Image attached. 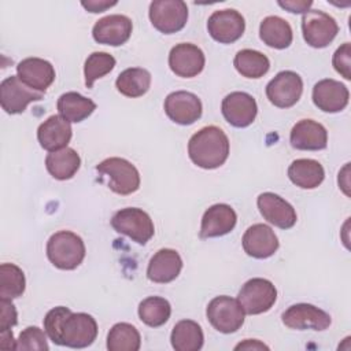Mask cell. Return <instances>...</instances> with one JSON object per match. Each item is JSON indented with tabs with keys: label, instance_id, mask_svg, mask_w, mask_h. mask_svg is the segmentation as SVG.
<instances>
[{
	"label": "cell",
	"instance_id": "cell-10",
	"mask_svg": "<svg viewBox=\"0 0 351 351\" xmlns=\"http://www.w3.org/2000/svg\"><path fill=\"white\" fill-rule=\"evenodd\" d=\"M303 93L302 77L291 70L276 74L266 85V96L269 101L278 108H289L295 106Z\"/></svg>",
	"mask_w": 351,
	"mask_h": 351
},
{
	"label": "cell",
	"instance_id": "cell-11",
	"mask_svg": "<svg viewBox=\"0 0 351 351\" xmlns=\"http://www.w3.org/2000/svg\"><path fill=\"white\" fill-rule=\"evenodd\" d=\"M44 93L25 85L18 75H10L0 84V104L7 114H21L32 101H38Z\"/></svg>",
	"mask_w": 351,
	"mask_h": 351
},
{
	"label": "cell",
	"instance_id": "cell-42",
	"mask_svg": "<svg viewBox=\"0 0 351 351\" xmlns=\"http://www.w3.org/2000/svg\"><path fill=\"white\" fill-rule=\"evenodd\" d=\"M15 347H16V340L14 339L11 329L0 330V348L15 350Z\"/></svg>",
	"mask_w": 351,
	"mask_h": 351
},
{
	"label": "cell",
	"instance_id": "cell-39",
	"mask_svg": "<svg viewBox=\"0 0 351 351\" xmlns=\"http://www.w3.org/2000/svg\"><path fill=\"white\" fill-rule=\"evenodd\" d=\"M18 322V313L11 299L0 298V330H8Z\"/></svg>",
	"mask_w": 351,
	"mask_h": 351
},
{
	"label": "cell",
	"instance_id": "cell-2",
	"mask_svg": "<svg viewBox=\"0 0 351 351\" xmlns=\"http://www.w3.org/2000/svg\"><path fill=\"white\" fill-rule=\"evenodd\" d=\"M188 155L202 169H217L229 156V138L221 128L204 126L189 138Z\"/></svg>",
	"mask_w": 351,
	"mask_h": 351
},
{
	"label": "cell",
	"instance_id": "cell-35",
	"mask_svg": "<svg viewBox=\"0 0 351 351\" xmlns=\"http://www.w3.org/2000/svg\"><path fill=\"white\" fill-rule=\"evenodd\" d=\"M26 288L25 273L14 263H1L0 266V298L15 299L22 296Z\"/></svg>",
	"mask_w": 351,
	"mask_h": 351
},
{
	"label": "cell",
	"instance_id": "cell-27",
	"mask_svg": "<svg viewBox=\"0 0 351 351\" xmlns=\"http://www.w3.org/2000/svg\"><path fill=\"white\" fill-rule=\"evenodd\" d=\"M259 37L270 48L285 49L291 45L293 33L291 25L285 19L277 15H269L261 22Z\"/></svg>",
	"mask_w": 351,
	"mask_h": 351
},
{
	"label": "cell",
	"instance_id": "cell-9",
	"mask_svg": "<svg viewBox=\"0 0 351 351\" xmlns=\"http://www.w3.org/2000/svg\"><path fill=\"white\" fill-rule=\"evenodd\" d=\"M302 32L304 41L313 48L328 47L339 33L337 22L321 10H308L302 18Z\"/></svg>",
	"mask_w": 351,
	"mask_h": 351
},
{
	"label": "cell",
	"instance_id": "cell-34",
	"mask_svg": "<svg viewBox=\"0 0 351 351\" xmlns=\"http://www.w3.org/2000/svg\"><path fill=\"white\" fill-rule=\"evenodd\" d=\"M171 314V306L167 299L160 296H148L138 304V317L141 322L151 328L165 325Z\"/></svg>",
	"mask_w": 351,
	"mask_h": 351
},
{
	"label": "cell",
	"instance_id": "cell-37",
	"mask_svg": "<svg viewBox=\"0 0 351 351\" xmlns=\"http://www.w3.org/2000/svg\"><path fill=\"white\" fill-rule=\"evenodd\" d=\"M15 350H18V351H30V350L48 351L49 346L47 341L45 330L40 329L38 326L25 328L19 333V337L16 339Z\"/></svg>",
	"mask_w": 351,
	"mask_h": 351
},
{
	"label": "cell",
	"instance_id": "cell-38",
	"mask_svg": "<svg viewBox=\"0 0 351 351\" xmlns=\"http://www.w3.org/2000/svg\"><path fill=\"white\" fill-rule=\"evenodd\" d=\"M332 64L341 77H344L346 80H351V44L350 43H344L335 51L332 58Z\"/></svg>",
	"mask_w": 351,
	"mask_h": 351
},
{
	"label": "cell",
	"instance_id": "cell-14",
	"mask_svg": "<svg viewBox=\"0 0 351 351\" xmlns=\"http://www.w3.org/2000/svg\"><path fill=\"white\" fill-rule=\"evenodd\" d=\"M165 112L166 115L178 125H192L195 123L203 112V106L200 99L186 90H176L166 96L165 99Z\"/></svg>",
	"mask_w": 351,
	"mask_h": 351
},
{
	"label": "cell",
	"instance_id": "cell-36",
	"mask_svg": "<svg viewBox=\"0 0 351 351\" xmlns=\"http://www.w3.org/2000/svg\"><path fill=\"white\" fill-rule=\"evenodd\" d=\"M115 58L107 52H92L84 64L86 88H92L95 81L108 74L115 67Z\"/></svg>",
	"mask_w": 351,
	"mask_h": 351
},
{
	"label": "cell",
	"instance_id": "cell-33",
	"mask_svg": "<svg viewBox=\"0 0 351 351\" xmlns=\"http://www.w3.org/2000/svg\"><path fill=\"white\" fill-rule=\"evenodd\" d=\"M141 346V336L136 326L128 322L115 324L107 335L108 351H137Z\"/></svg>",
	"mask_w": 351,
	"mask_h": 351
},
{
	"label": "cell",
	"instance_id": "cell-5",
	"mask_svg": "<svg viewBox=\"0 0 351 351\" xmlns=\"http://www.w3.org/2000/svg\"><path fill=\"white\" fill-rule=\"evenodd\" d=\"M111 226L117 233L125 234L141 245L147 244L155 233L151 217L137 207H126L117 211L111 218Z\"/></svg>",
	"mask_w": 351,
	"mask_h": 351
},
{
	"label": "cell",
	"instance_id": "cell-20",
	"mask_svg": "<svg viewBox=\"0 0 351 351\" xmlns=\"http://www.w3.org/2000/svg\"><path fill=\"white\" fill-rule=\"evenodd\" d=\"M16 75L29 88L45 93L47 88L55 81L53 66L41 58H26L16 66Z\"/></svg>",
	"mask_w": 351,
	"mask_h": 351
},
{
	"label": "cell",
	"instance_id": "cell-15",
	"mask_svg": "<svg viewBox=\"0 0 351 351\" xmlns=\"http://www.w3.org/2000/svg\"><path fill=\"white\" fill-rule=\"evenodd\" d=\"M133 30L132 19L126 15L111 14L100 18L92 29L93 40L99 44L118 47L125 44Z\"/></svg>",
	"mask_w": 351,
	"mask_h": 351
},
{
	"label": "cell",
	"instance_id": "cell-12",
	"mask_svg": "<svg viewBox=\"0 0 351 351\" xmlns=\"http://www.w3.org/2000/svg\"><path fill=\"white\" fill-rule=\"evenodd\" d=\"M244 29V16L233 8L214 11L207 21L210 36L221 44H232L237 41L243 36Z\"/></svg>",
	"mask_w": 351,
	"mask_h": 351
},
{
	"label": "cell",
	"instance_id": "cell-6",
	"mask_svg": "<svg viewBox=\"0 0 351 351\" xmlns=\"http://www.w3.org/2000/svg\"><path fill=\"white\" fill-rule=\"evenodd\" d=\"M206 315L211 326L221 333H234L243 326L245 318V313L239 300L226 295L210 300Z\"/></svg>",
	"mask_w": 351,
	"mask_h": 351
},
{
	"label": "cell",
	"instance_id": "cell-16",
	"mask_svg": "<svg viewBox=\"0 0 351 351\" xmlns=\"http://www.w3.org/2000/svg\"><path fill=\"white\" fill-rule=\"evenodd\" d=\"M206 58L203 51L191 43H180L170 49L169 66L170 70L182 78H192L204 69Z\"/></svg>",
	"mask_w": 351,
	"mask_h": 351
},
{
	"label": "cell",
	"instance_id": "cell-22",
	"mask_svg": "<svg viewBox=\"0 0 351 351\" xmlns=\"http://www.w3.org/2000/svg\"><path fill=\"white\" fill-rule=\"evenodd\" d=\"M237 222L236 211L225 203L213 204L208 207L203 217L200 225V237L210 239V237H219L228 234L233 230Z\"/></svg>",
	"mask_w": 351,
	"mask_h": 351
},
{
	"label": "cell",
	"instance_id": "cell-23",
	"mask_svg": "<svg viewBox=\"0 0 351 351\" xmlns=\"http://www.w3.org/2000/svg\"><path fill=\"white\" fill-rule=\"evenodd\" d=\"M291 145L302 151H319L328 145V132L324 125L313 119L296 122L289 134Z\"/></svg>",
	"mask_w": 351,
	"mask_h": 351
},
{
	"label": "cell",
	"instance_id": "cell-13",
	"mask_svg": "<svg viewBox=\"0 0 351 351\" xmlns=\"http://www.w3.org/2000/svg\"><path fill=\"white\" fill-rule=\"evenodd\" d=\"M282 324L291 329L298 330H325L330 326V315L308 303H296L289 306L281 315Z\"/></svg>",
	"mask_w": 351,
	"mask_h": 351
},
{
	"label": "cell",
	"instance_id": "cell-28",
	"mask_svg": "<svg viewBox=\"0 0 351 351\" xmlns=\"http://www.w3.org/2000/svg\"><path fill=\"white\" fill-rule=\"evenodd\" d=\"M56 107L60 117L69 122L78 123L96 110V103L78 92H66L59 96Z\"/></svg>",
	"mask_w": 351,
	"mask_h": 351
},
{
	"label": "cell",
	"instance_id": "cell-19",
	"mask_svg": "<svg viewBox=\"0 0 351 351\" xmlns=\"http://www.w3.org/2000/svg\"><path fill=\"white\" fill-rule=\"evenodd\" d=\"M244 252L256 259H266L278 250V239L270 226L265 223L251 225L241 239Z\"/></svg>",
	"mask_w": 351,
	"mask_h": 351
},
{
	"label": "cell",
	"instance_id": "cell-18",
	"mask_svg": "<svg viewBox=\"0 0 351 351\" xmlns=\"http://www.w3.org/2000/svg\"><path fill=\"white\" fill-rule=\"evenodd\" d=\"M256 204L262 217L269 223L280 229H289L298 221V215L292 204L273 192L261 193L256 199Z\"/></svg>",
	"mask_w": 351,
	"mask_h": 351
},
{
	"label": "cell",
	"instance_id": "cell-30",
	"mask_svg": "<svg viewBox=\"0 0 351 351\" xmlns=\"http://www.w3.org/2000/svg\"><path fill=\"white\" fill-rule=\"evenodd\" d=\"M170 341L176 351H199L203 347L204 335L197 322L182 319L174 325Z\"/></svg>",
	"mask_w": 351,
	"mask_h": 351
},
{
	"label": "cell",
	"instance_id": "cell-41",
	"mask_svg": "<svg viewBox=\"0 0 351 351\" xmlns=\"http://www.w3.org/2000/svg\"><path fill=\"white\" fill-rule=\"evenodd\" d=\"M117 4V1H107V0H88V1H81V5L89 11V12H103L107 8H111Z\"/></svg>",
	"mask_w": 351,
	"mask_h": 351
},
{
	"label": "cell",
	"instance_id": "cell-24",
	"mask_svg": "<svg viewBox=\"0 0 351 351\" xmlns=\"http://www.w3.org/2000/svg\"><path fill=\"white\" fill-rule=\"evenodd\" d=\"M182 269V259L176 250L162 248L154 254L147 267V277L156 284L174 281Z\"/></svg>",
	"mask_w": 351,
	"mask_h": 351
},
{
	"label": "cell",
	"instance_id": "cell-1",
	"mask_svg": "<svg viewBox=\"0 0 351 351\" xmlns=\"http://www.w3.org/2000/svg\"><path fill=\"white\" fill-rule=\"evenodd\" d=\"M44 330L58 346L85 348L97 337V322L86 313H73L69 307L58 306L45 314Z\"/></svg>",
	"mask_w": 351,
	"mask_h": 351
},
{
	"label": "cell",
	"instance_id": "cell-31",
	"mask_svg": "<svg viewBox=\"0 0 351 351\" xmlns=\"http://www.w3.org/2000/svg\"><path fill=\"white\" fill-rule=\"evenodd\" d=\"M115 86L126 97H140L151 86V73L143 67L126 69L117 77Z\"/></svg>",
	"mask_w": 351,
	"mask_h": 351
},
{
	"label": "cell",
	"instance_id": "cell-21",
	"mask_svg": "<svg viewBox=\"0 0 351 351\" xmlns=\"http://www.w3.org/2000/svg\"><path fill=\"white\" fill-rule=\"evenodd\" d=\"M350 92L340 81L325 78L313 88V101L324 112H339L348 104Z\"/></svg>",
	"mask_w": 351,
	"mask_h": 351
},
{
	"label": "cell",
	"instance_id": "cell-7",
	"mask_svg": "<svg viewBox=\"0 0 351 351\" xmlns=\"http://www.w3.org/2000/svg\"><path fill=\"white\" fill-rule=\"evenodd\" d=\"M237 300L245 314H262L269 311L276 303L277 289L271 281L255 277L244 282V285L239 291Z\"/></svg>",
	"mask_w": 351,
	"mask_h": 351
},
{
	"label": "cell",
	"instance_id": "cell-43",
	"mask_svg": "<svg viewBox=\"0 0 351 351\" xmlns=\"http://www.w3.org/2000/svg\"><path fill=\"white\" fill-rule=\"evenodd\" d=\"M234 350H269V347L258 340H251V339H247L243 343H239Z\"/></svg>",
	"mask_w": 351,
	"mask_h": 351
},
{
	"label": "cell",
	"instance_id": "cell-32",
	"mask_svg": "<svg viewBox=\"0 0 351 351\" xmlns=\"http://www.w3.org/2000/svg\"><path fill=\"white\" fill-rule=\"evenodd\" d=\"M233 64L239 74L245 78H261L270 69L269 58L255 49L239 51L234 56Z\"/></svg>",
	"mask_w": 351,
	"mask_h": 351
},
{
	"label": "cell",
	"instance_id": "cell-8",
	"mask_svg": "<svg viewBox=\"0 0 351 351\" xmlns=\"http://www.w3.org/2000/svg\"><path fill=\"white\" fill-rule=\"evenodd\" d=\"M152 26L165 34L180 32L188 21V7L182 0H155L149 4Z\"/></svg>",
	"mask_w": 351,
	"mask_h": 351
},
{
	"label": "cell",
	"instance_id": "cell-3",
	"mask_svg": "<svg viewBox=\"0 0 351 351\" xmlns=\"http://www.w3.org/2000/svg\"><path fill=\"white\" fill-rule=\"evenodd\" d=\"M85 252L82 239L70 230L53 233L47 243V256L49 262L60 270L77 269L82 263Z\"/></svg>",
	"mask_w": 351,
	"mask_h": 351
},
{
	"label": "cell",
	"instance_id": "cell-25",
	"mask_svg": "<svg viewBox=\"0 0 351 351\" xmlns=\"http://www.w3.org/2000/svg\"><path fill=\"white\" fill-rule=\"evenodd\" d=\"M71 136L73 130L70 122L60 115H51L37 129V140L48 152L66 148Z\"/></svg>",
	"mask_w": 351,
	"mask_h": 351
},
{
	"label": "cell",
	"instance_id": "cell-29",
	"mask_svg": "<svg viewBox=\"0 0 351 351\" xmlns=\"http://www.w3.org/2000/svg\"><path fill=\"white\" fill-rule=\"evenodd\" d=\"M81 158L75 149L66 147L49 152L45 158V167L48 173L60 181L70 180L80 169Z\"/></svg>",
	"mask_w": 351,
	"mask_h": 351
},
{
	"label": "cell",
	"instance_id": "cell-40",
	"mask_svg": "<svg viewBox=\"0 0 351 351\" xmlns=\"http://www.w3.org/2000/svg\"><path fill=\"white\" fill-rule=\"evenodd\" d=\"M278 5L285 8L292 14H306L313 5L311 0H289V1H278Z\"/></svg>",
	"mask_w": 351,
	"mask_h": 351
},
{
	"label": "cell",
	"instance_id": "cell-26",
	"mask_svg": "<svg viewBox=\"0 0 351 351\" xmlns=\"http://www.w3.org/2000/svg\"><path fill=\"white\" fill-rule=\"evenodd\" d=\"M288 177L292 184L302 189H314L322 184L325 170L318 160L302 158L289 165Z\"/></svg>",
	"mask_w": 351,
	"mask_h": 351
},
{
	"label": "cell",
	"instance_id": "cell-17",
	"mask_svg": "<svg viewBox=\"0 0 351 351\" xmlns=\"http://www.w3.org/2000/svg\"><path fill=\"white\" fill-rule=\"evenodd\" d=\"M221 111L226 122L232 126L247 128L255 121L258 106L250 93L232 92L222 100Z\"/></svg>",
	"mask_w": 351,
	"mask_h": 351
},
{
	"label": "cell",
	"instance_id": "cell-4",
	"mask_svg": "<svg viewBox=\"0 0 351 351\" xmlns=\"http://www.w3.org/2000/svg\"><path fill=\"white\" fill-rule=\"evenodd\" d=\"M95 169L100 176V181L106 178V185L114 193L130 195L140 188L138 170L132 162L123 158H107L96 165Z\"/></svg>",
	"mask_w": 351,
	"mask_h": 351
}]
</instances>
